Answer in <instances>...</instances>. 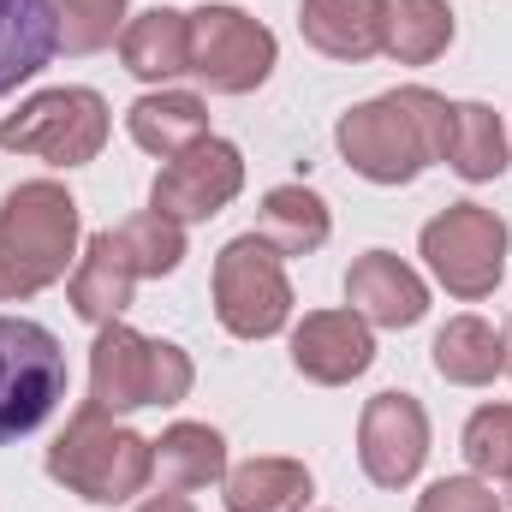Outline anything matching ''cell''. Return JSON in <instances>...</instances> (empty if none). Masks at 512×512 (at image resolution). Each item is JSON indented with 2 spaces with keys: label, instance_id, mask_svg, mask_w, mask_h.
<instances>
[{
  "label": "cell",
  "instance_id": "cell-24",
  "mask_svg": "<svg viewBox=\"0 0 512 512\" xmlns=\"http://www.w3.org/2000/svg\"><path fill=\"white\" fill-rule=\"evenodd\" d=\"M280 256H310L328 245L334 221H328V203L310 191V185H274L262 197V227H256Z\"/></svg>",
  "mask_w": 512,
  "mask_h": 512
},
{
  "label": "cell",
  "instance_id": "cell-7",
  "mask_svg": "<svg viewBox=\"0 0 512 512\" xmlns=\"http://www.w3.org/2000/svg\"><path fill=\"white\" fill-rule=\"evenodd\" d=\"M108 143V102L96 90H42L30 96L18 114L0 120V149H18V155H36L48 167H84L96 161Z\"/></svg>",
  "mask_w": 512,
  "mask_h": 512
},
{
  "label": "cell",
  "instance_id": "cell-26",
  "mask_svg": "<svg viewBox=\"0 0 512 512\" xmlns=\"http://www.w3.org/2000/svg\"><path fill=\"white\" fill-rule=\"evenodd\" d=\"M54 12L66 54H96L126 30V0H54Z\"/></svg>",
  "mask_w": 512,
  "mask_h": 512
},
{
  "label": "cell",
  "instance_id": "cell-28",
  "mask_svg": "<svg viewBox=\"0 0 512 512\" xmlns=\"http://www.w3.org/2000/svg\"><path fill=\"white\" fill-rule=\"evenodd\" d=\"M417 512H501V495L483 477H441V483H429Z\"/></svg>",
  "mask_w": 512,
  "mask_h": 512
},
{
  "label": "cell",
  "instance_id": "cell-9",
  "mask_svg": "<svg viewBox=\"0 0 512 512\" xmlns=\"http://www.w3.org/2000/svg\"><path fill=\"white\" fill-rule=\"evenodd\" d=\"M274 30L239 6H197L191 12V78L215 96H251L274 72Z\"/></svg>",
  "mask_w": 512,
  "mask_h": 512
},
{
  "label": "cell",
  "instance_id": "cell-25",
  "mask_svg": "<svg viewBox=\"0 0 512 512\" xmlns=\"http://www.w3.org/2000/svg\"><path fill=\"white\" fill-rule=\"evenodd\" d=\"M114 233H120V245H126L137 280H161V274H173V268L185 262V227L167 221V215H155V209L120 221Z\"/></svg>",
  "mask_w": 512,
  "mask_h": 512
},
{
  "label": "cell",
  "instance_id": "cell-2",
  "mask_svg": "<svg viewBox=\"0 0 512 512\" xmlns=\"http://www.w3.org/2000/svg\"><path fill=\"white\" fill-rule=\"evenodd\" d=\"M78 203L54 179H24L0 197V304L36 298L78 262Z\"/></svg>",
  "mask_w": 512,
  "mask_h": 512
},
{
  "label": "cell",
  "instance_id": "cell-10",
  "mask_svg": "<svg viewBox=\"0 0 512 512\" xmlns=\"http://www.w3.org/2000/svg\"><path fill=\"white\" fill-rule=\"evenodd\" d=\"M239 191H245V155H239L227 137H203V143L179 149V155L155 173L149 209L167 215V221H179V227H191V221L221 215Z\"/></svg>",
  "mask_w": 512,
  "mask_h": 512
},
{
  "label": "cell",
  "instance_id": "cell-30",
  "mask_svg": "<svg viewBox=\"0 0 512 512\" xmlns=\"http://www.w3.org/2000/svg\"><path fill=\"white\" fill-rule=\"evenodd\" d=\"M507 376H512V328H507Z\"/></svg>",
  "mask_w": 512,
  "mask_h": 512
},
{
  "label": "cell",
  "instance_id": "cell-22",
  "mask_svg": "<svg viewBox=\"0 0 512 512\" xmlns=\"http://www.w3.org/2000/svg\"><path fill=\"white\" fill-rule=\"evenodd\" d=\"M459 179L483 185V179H501L507 173V131L501 114L483 108V102H453V120H447V155H441Z\"/></svg>",
  "mask_w": 512,
  "mask_h": 512
},
{
  "label": "cell",
  "instance_id": "cell-17",
  "mask_svg": "<svg viewBox=\"0 0 512 512\" xmlns=\"http://www.w3.org/2000/svg\"><path fill=\"white\" fill-rule=\"evenodd\" d=\"M298 30L328 60H370L382 54V0H304Z\"/></svg>",
  "mask_w": 512,
  "mask_h": 512
},
{
  "label": "cell",
  "instance_id": "cell-29",
  "mask_svg": "<svg viewBox=\"0 0 512 512\" xmlns=\"http://www.w3.org/2000/svg\"><path fill=\"white\" fill-rule=\"evenodd\" d=\"M137 512H197V507H191L185 495H155V501H143Z\"/></svg>",
  "mask_w": 512,
  "mask_h": 512
},
{
  "label": "cell",
  "instance_id": "cell-19",
  "mask_svg": "<svg viewBox=\"0 0 512 512\" xmlns=\"http://www.w3.org/2000/svg\"><path fill=\"white\" fill-rule=\"evenodd\" d=\"M453 42V6L447 0H382V54L399 66H429Z\"/></svg>",
  "mask_w": 512,
  "mask_h": 512
},
{
  "label": "cell",
  "instance_id": "cell-15",
  "mask_svg": "<svg viewBox=\"0 0 512 512\" xmlns=\"http://www.w3.org/2000/svg\"><path fill=\"white\" fill-rule=\"evenodd\" d=\"M54 54H60L54 0H0V96L30 84Z\"/></svg>",
  "mask_w": 512,
  "mask_h": 512
},
{
  "label": "cell",
  "instance_id": "cell-12",
  "mask_svg": "<svg viewBox=\"0 0 512 512\" xmlns=\"http://www.w3.org/2000/svg\"><path fill=\"white\" fill-rule=\"evenodd\" d=\"M376 364L370 322L358 310H310L292 328V370L316 387H346Z\"/></svg>",
  "mask_w": 512,
  "mask_h": 512
},
{
  "label": "cell",
  "instance_id": "cell-6",
  "mask_svg": "<svg viewBox=\"0 0 512 512\" xmlns=\"http://www.w3.org/2000/svg\"><path fill=\"white\" fill-rule=\"evenodd\" d=\"M66 399V352L42 322L0 316V441H18Z\"/></svg>",
  "mask_w": 512,
  "mask_h": 512
},
{
  "label": "cell",
  "instance_id": "cell-27",
  "mask_svg": "<svg viewBox=\"0 0 512 512\" xmlns=\"http://www.w3.org/2000/svg\"><path fill=\"white\" fill-rule=\"evenodd\" d=\"M465 459L483 483H512V405H483L465 423Z\"/></svg>",
  "mask_w": 512,
  "mask_h": 512
},
{
  "label": "cell",
  "instance_id": "cell-13",
  "mask_svg": "<svg viewBox=\"0 0 512 512\" xmlns=\"http://www.w3.org/2000/svg\"><path fill=\"white\" fill-rule=\"evenodd\" d=\"M346 304L376 328H417L429 310V286L393 251H364L346 268Z\"/></svg>",
  "mask_w": 512,
  "mask_h": 512
},
{
  "label": "cell",
  "instance_id": "cell-14",
  "mask_svg": "<svg viewBox=\"0 0 512 512\" xmlns=\"http://www.w3.org/2000/svg\"><path fill=\"white\" fill-rule=\"evenodd\" d=\"M131 292H137V268H131L120 233L108 227V233H96V239L84 245V256L72 262L66 298H72V310H78L90 328H108V322H120V316H126Z\"/></svg>",
  "mask_w": 512,
  "mask_h": 512
},
{
  "label": "cell",
  "instance_id": "cell-20",
  "mask_svg": "<svg viewBox=\"0 0 512 512\" xmlns=\"http://www.w3.org/2000/svg\"><path fill=\"white\" fill-rule=\"evenodd\" d=\"M435 370L459 387H483L507 370V334L483 316H453L435 334Z\"/></svg>",
  "mask_w": 512,
  "mask_h": 512
},
{
  "label": "cell",
  "instance_id": "cell-23",
  "mask_svg": "<svg viewBox=\"0 0 512 512\" xmlns=\"http://www.w3.org/2000/svg\"><path fill=\"white\" fill-rule=\"evenodd\" d=\"M221 483H227V512H304L310 507V471L298 459H245Z\"/></svg>",
  "mask_w": 512,
  "mask_h": 512
},
{
  "label": "cell",
  "instance_id": "cell-11",
  "mask_svg": "<svg viewBox=\"0 0 512 512\" xmlns=\"http://www.w3.org/2000/svg\"><path fill=\"white\" fill-rule=\"evenodd\" d=\"M429 459V411L411 393H376L358 417V465L376 489H405Z\"/></svg>",
  "mask_w": 512,
  "mask_h": 512
},
{
  "label": "cell",
  "instance_id": "cell-4",
  "mask_svg": "<svg viewBox=\"0 0 512 512\" xmlns=\"http://www.w3.org/2000/svg\"><path fill=\"white\" fill-rule=\"evenodd\" d=\"M191 382H197V370L173 340H149L126 322H108V328H96V346H90V399L84 405H96L108 417L143 411V405H179Z\"/></svg>",
  "mask_w": 512,
  "mask_h": 512
},
{
  "label": "cell",
  "instance_id": "cell-16",
  "mask_svg": "<svg viewBox=\"0 0 512 512\" xmlns=\"http://www.w3.org/2000/svg\"><path fill=\"white\" fill-rule=\"evenodd\" d=\"M120 60H126L131 78H143V84H167V78L191 72V12L155 6V12L126 18V30H120Z\"/></svg>",
  "mask_w": 512,
  "mask_h": 512
},
{
  "label": "cell",
  "instance_id": "cell-21",
  "mask_svg": "<svg viewBox=\"0 0 512 512\" xmlns=\"http://www.w3.org/2000/svg\"><path fill=\"white\" fill-rule=\"evenodd\" d=\"M155 477L161 489L185 495V489H209L227 477V441L209 429V423H173L161 441H155Z\"/></svg>",
  "mask_w": 512,
  "mask_h": 512
},
{
  "label": "cell",
  "instance_id": "cell-18",
  "mask_svg": "<svg viewBox=\"0 0 512 512\" xmlns=\"http://www.w3.org/2000/svg\"><path fill=\"white\" fill-rule=\"evenodd\" d=\"M126 126L149 155L173 161L179 149H191V143L209 137V108H203L197 96H185V90H149V96L131 102Z\"/></svg>",
  "mask_w": 512,
  "mask_h": 512
},
{
  "label": "cell",
  "instance_id": "cell-5",
  "mask_svg": "<svg viewBox=\"0 0 512 512\" xmlns=\"http://www.w3.org/2000/svg\"><path fill=\"white\" fill-rule=\"evenodd\" d=\"M215 316L233 340H268L292 322L286 262L262 233H245L215 256Z\"/></svg>",
  "mask_w": 512,
  "mask_h": 512
},
{
  "label": "cell",
  "instance_id": "cell-1",
  "mask_svg": "<svg viewBox=\"0 0 512 512\" xmlns=\"http://www.w3.org/2000/svg\"><path fill=\"white\" fill-rule=\"evenodd\" d=\"M447 120H453V102L423 90V84H405V90H387L376 102H358L334 143L346 155V167L370 185H411L429 161L447 155Z\"/></svg>",
  "mask_w": 512,
  "mask_h": 512
},
{
  "label": "cell",
  "instance_id": "cell-8",
  "mask_svg": "<svg viewBox=\"0 0 512 512\" xmlns=\"http://www.w3.org/2000/svg\"><path fill=\"white\" fill-rule=\"evenodd\" d=\"M417 251L453 298H489L507 274V221L483 203H453L423 227Z\"/></svg>",
  "mask_w": 512,
  "mask_h": 512
},
{
  "label": "cell",
  "instance_id": "cell-3",
  "mask_svg": "<svg viewBox=\"0 0 512 512\" xmlns=\"http://www.w3.org/2000/svg\"><path fill=\"white\" fill-rule=\"evenodd\" d=\"M48 477L96 507H126L155 477V441H143L137 429L114 423L96 405H78L60 441L48 447Z\"/></svg>",
  "mask_w": 512,
  "mask_h": 512
}]
</instances>
